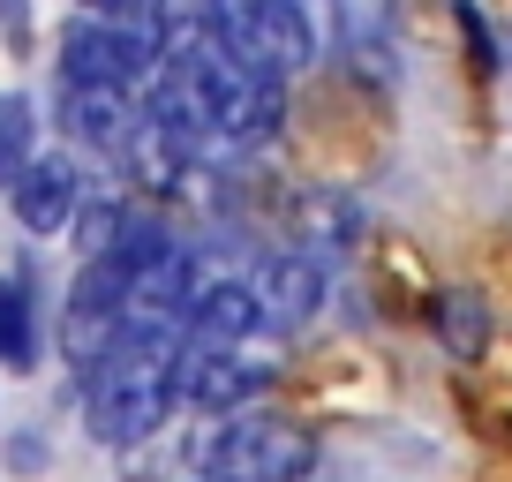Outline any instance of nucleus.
<instances>
[{"label":"nucleus","instance_id":"1","mask_svg":"<svg viewBox=\"0 0 512 482\" xmlns=\"http://www.w3.org/2000/svg\"><path fill=\"white\" fill-rule=\"evenodd\" d=\"M204 467L226 482H309L317 430H302L294 415H272V407H241V415H219V430L204 437Z\"/></svg>","mask_w":512,"mask_h":482},{"label":"nucleus","instance_id":"2","mask_svg":"<svg viewBox=\"0 0 512 482\" xmlns=\"http://www.w3.org/2000/svg\"><path fill=\"white\" fill-rule=\"evenodd\" d=\"M279 392V362H264L256 347H204V339H181L174 347V407L181 415H241V407H264Z\"/></svg>","mask_w":512,"mask_h":482},{"label":"nucleus","instance_id":"3","mask_svg":"<svg viewBox=\"0 0 512 482\" xmlns=\"http://www.w3.org/2000/svg\"><path fill=\"white\" fill-rule=\"evenodd\" d=\"M159 53L136 16H68L53 38V76L61 83H106V91H144Z\"/></svg>","mask_w":512,"mask_h":482},{"label":"nucleus","instance_id":"4","mask_svg":"<svg viewBox=\"0 0 512 482\" xmlns=\"http://www.w3.org/2000/svg\"><path fill=\"white\" fill-rule=\"evenodd\" d=\"M83 189H91V174H83L76 151H68V144H38L31 166L8 181V211H16V226H23L31 241H53V234H68V226H76Z\"/></svg>","mask_w":512,"mask_h":482},{"label":"nucleus","instance_id":"5","mask_svg":"<svg viewBox=\"0 0 512 482\" xmlns=\"http://www.w3.org/2000/svg\"><path fill=\"white\" fill-rule=\"evenodd\" d=\"M53 113H61L68 151H76V159H98V166H113L128 151V136L144 129V98L136 91H106V83H61Z\"/></svg>","mask_w":512,"mask_h":482},{"label":"nucleus","instance_id":"6","mask_svg":"<svg viewBox=\"0 0 512 482\" xmlns=\"http://www.w3.org/2000/svg\"><path fill=\"white\" fill-rule=\"evenodd\" d=\"M362 241H369V211H362L354 189L309 181V189L287 196V249H309V257H324V264H347Z\"/></svg>","mask_w":512,"mask_h":482},{"label":"nucleus","instance_id":"7","mask_svg":"<svg viewBox=\"0 0 512 482\" xmlns=\"http://www.w3.org/2000/svg\"><path fill=\"white\" fill-rule=\"evenodd\" d=\"M181 339H204V347H256V339H272L256 279L249 272H204L189 317H181Z\"/></svg>","mask_w":512,"mask_h":482},{"label":"nucleus","instance_id":"8","mask_svg":"<svg viewBox=\"0 0 512 482\" xmlns=\"http://www.w3.org/2000/svg\"><path fill=\"white\" fill-rule=\"evenodd\" d=\"M256 294H264V317H272V339L279 332H302V324L324 317L332 302V264L309 257V249H272V257H256Z\"/></svg>","mask_w":512,"mask_h":482},{"label":"nucleus","instance_id":"9","mask_svg":"<svg viewBox=\"0 0 512 482\" xmlns=\"http://www.w3.org/2000/svg\"><path fill=\"white\" fill-rule=\"evenodd\" d=\"M46 362V302H38V272L8 264L0 272V377H31Z\"/></svg>","mask_w":512,"mask_h":482},{"label":"nucleus","instance_id":"10","mask_svg":"<svg viewBox=\"0 0 512 482\" xmlns=\"http://www.w3.org/2000/svg\"><path fill=\"white\" fill-rule=\"evenodd\" d=\"M430 339H437V354H445V362L475 370L482 354L497 347V309H490V294H482V287H445V294H430Z\"/></svg>","mask_w":512,"mask_h":482},{"label":"nucleus","instance_id":"11","mask_svg":"<svg viewBox=\"0 0 512 482\" xmlns=\"http://www.w3.org/2000/svg\"><path fill=\"white\" fill-rule=\"evenodd\" d=\"M38 151V106L31 91H0V196H8V181L31 166Z\"/></svg>","mask_w":512,"mask_h":482},{"label":"nucleus","instance_id":"12","mask_svg":"<svg viewBox=\"0 0 512 482\" xmlns=\"http://www.w3.org/2000/svg\"><path fill=\"white\" fill-rule=\"evenodd\" d=\"M0 46H8V61H31V46H38V8L31 0H0Z\"/></svg>","mask_w":512,"mask_h":482},{"label":"nucleus","instance_id":"13","mask_svg":"<svg viewBox=\"0 0 512 482\" xmlns=\"http://www.w3.org/2000/svg\"><path fill=\"white\" fill-rule=\"evenodd\" d=\"M8 467H16V475H38V467H46V437L16 430V437H8Z\"/></svg>","mask_w":512,"mask_h":482},{"label":"nucleus","instance_id":"14","mask_svg":"<svg viewBox=\"0 0 512 482\" xmlns=\"http://www.w3.org/2000/svg\"><path fill=\"white\" fill-rule=\"evenodd\" d=\"M76 16H144V0H76Z\"/></svg>","mask_w":512,"mask_h":482},{"label":"nucleus","instance_id":"15","mask_svg":"<svg viewBox=\"0 0 512 482\" xmlns=\"http://www.w3.org/2000/svg\"><path fill=\"white\" fill-rule=\"evenodd\" d=\"M181 482H226V475H211V467H196V475H181Z\"/></svg>","mask_w":512,"mask_h":482}]
</instances>
